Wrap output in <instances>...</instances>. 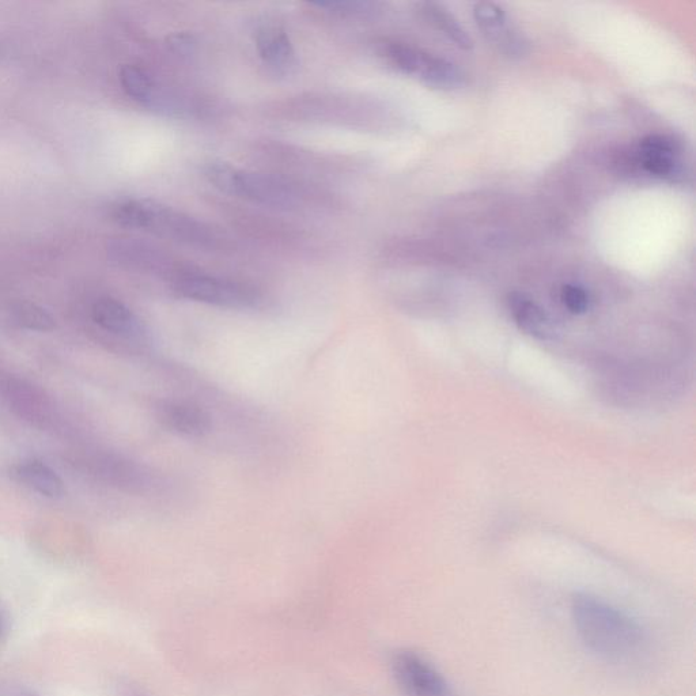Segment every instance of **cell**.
Masks as SVG:
<instances>
[{"label": "cell", "instance_id": "cell-1", "mask_svg": "<svg viewBox=\"0 0 696 696\" xmlns=\"http://www.w3.org/2000/svg\"><path fill=\"white\" fill-rule=\"evenodd\" d=\"M571 615L582 642L608 660L629 658L645 642L642 627L631 616L589 593L574 597Z\"/></svg>", "mask_w": 696, "mask_h": 696}, {"label": "cell", "instance_id": "cell-2", "mask_svg": "<svg viewBox=\"0 0 696 696\" xmlns=\"http://www.w3.org/2000/svg\"><path fill=\"white\" fill-rule=\"evenodd\" d=\"M112 217L124 228L143 230L204 249L221 244L217 232L198 219L150 199H128L115 204Z\"/></svg>", "mask_w": 696, "mask_h": 696}, {"label": "cell", "instance_id": "cell-3", "mask_svg": "<svg viewBox=\"0 0 696 696\" xmlns=\"http://www.w3.org/2000/svg\"><path fill=\"white\" fill-rule=\"evenodd\" d=\"M204 176L223 194L261 206L291 210L301 202L300 192L286 181L270 174L236 168L226 162H211L204 169Z\"/></svg>", "mask_w": 696, "mask_h": 696}, {"label": "cell", "instance_id": "cell-4", "mask_svg": "<svg viewBox=\"0 0 696 696\" xmlns=\"http://www.w3.org/2000/svg\"><path fill=\"white\" fill-rule=\"evenodd\" d=\"M172 289L174 294L184 300L221 306V308H253L260 301L257 290L245 283L187 270L174 276Z\"/></svg>", "mask_w": 696, "mask_h": 696}, {"label": "cell", "instance_id": "cell-5", "mask_svg": "<svg viewBox=\"0 0 696 696\" xmlns=\"http://www.w3.org/2000/svg\"><path fill=\"white\" fill-rule=\"evenodd\" d=\"M385 56L397 70L433 89L453 90L464 83V75L455 64L411 45L388 44Z\"/></svg>", "mask_w": 696, "mask_h": 696}, {"label": "cell", "instance_id": "cell-6", "mask_svg": "<svg viewBox=\"0 0 696 696\" xmlns=\"http://www.w3.org/2000/svg\"><path fill=\"white\" fill-rule=\"evenodd\" d=\"M392 673L406 696H456L445 677L414 652L397 653L392 660Z\"/></svg>", "mask_w": 696, "mask_h": 696}, {"label": "cell", "instance_id": "cell-7", "mask_svg": "<svg viewBox=\"0 0 696 696\" xmlns=\"http://www.w3.org/2000/svg\"><path fill=\"white\" fill-rule=\"evenodd\" d=\"M476 24L484 36L509 58H521L527 54L528 44L524 36L509 25L508 17L501 7L490 2L476 3L474 6Z\"/></svg>", "mask_w": 696, "mask_h": 696}, {"label": "cell", "instance_id": "cell-8", "mask_svg": "<svg viewBox=\"0 0 696 696\" xmlns=\"http://www.w3.org/2000/svg\"><path fill=\"white\" fill-rule=\"evenodd\" d=\"M256 48L261 60L276 74H290L297 66V56L289 34L281 26L267 24L256 32Z\"/></svg>", "mask_w": 696, "mask_h": 696}, {"label": "cell", "instance_id": "cell-9", "mask_svg": "<svg viewBox=\"0 0 696 696\" xmlns=\"http://www.w3.org/2000/svg\"><path fill=\"white\" fill-rule=\"evenodd\" d=\"M638 162L650 176L668 179L679 166V146L668 135H649L638 146Z\"/></svg>", "mask_w": 696, "mask_h": 696}, {"label": "cell", "instance_id": "cell-10", "mask_svg": "<svg viewBox=\"0 0 696 696\" xmlns=\"http://www.w3.org/2000/svg\"><path fill=\"white\" fill-rule=\"evenodd\" d=\"M120 82L124 92L132 100L141 102L146 107L173 111L174 100L168 94L161 92L153 77L138 66H124L120 71Z\"/></svg>", "mask_w": 696, "mask_h": 696}, {"label": "cell", "instance_id": "cell-11", "mask_svg": "<svg viewBox=\"0 0 696 696\" xmlns=\"http://www.w3.org/2000/svg\"><path fill=\"white\" fill-rule=\"evenodd\" d=\"M162 425L187 437H202L211 429L210 416L202 408L183 402H165L158 408Z\"/></svg>", "mask_w": 696, "mask_h": 696}, {"label": "cell", "instance_id": "cell-12", "mask_svg": "<svg viewBox=\"0 0 696 696\" xmlns=\"http://www.w3.org/2000/svg\"><path fill=\"white\" fill-rule=\"evenodd\" d=\"M508 308L514 323L522 332L539 340L554 338L551 319L542 306L521 293H512L508 297Z\"/></svg>", "mask_w": 696, "mask_h": 696}, {"label": "cell", "instance_id": "cell-13", "mask_svg": "<svg viewBox=\"0 0 696 696\" xmlns=\"http://www.w3.org/2000/svg\"><path fill=\"white\" fill-rule=\"evenodd\" d=\"M11 476L28 489L51 499L62 498L64 483L54 469L37 460L24 461L11 469Z\"/></svg>", "mask_w": 696, "mask_h": 696}, {"label": "cell", "instance_id": "cell-14", "mask_svg": "<svg viewBox=\"0 0 696 696\" xmlns=\"http://www.w3.org/2000/svg\"><path fill=\"white\" fill-rule=\"evenodd\" d=\"M93 319L115 334L131 335L139 331V321L132 310L113 298H101L94 304Z\"/></svg>", "mask_w": 696, "mask_h": 696}, {"label": "cell", "instance_id": "cell-15", "mask_svg": "<svg viewBox=\"0 0 696 696\" xmlns=\"http://www.w3.org/2000/svg\"><path fill=\"white\" fill-rule=\"evenodd\" d=\"M421 13L429 21L430 25L440 30L442 34H445L457 47L465 49V51H469V49L474 47V41H472L471 36L465 32L459 21L444 7L437 5V3H422Z\"/></svg>", "mask_w": 696, "mask_h": 696}, {"label": "cell", "instance_id": "cell-16", "mask_svg": "<svg viewBox=\"0 0 696 696\" xmlns=\"http://www.w3.org/2000/svg\"><path fill=\"white\" fill-rule=\"evenodd\" d=\"M14 319L21 327L33 329V331H51L55 328V320L47 310L30 302H22L14 308Z\"/></svg>", "mask_w": 696, "mask_h": 696}, {"label": "cell", "instance_id": "cell-17", "mask_svg": "<svg viewBox=\"0 0 696 696\" xmlns=\"http://www.w3.org/2000/svg\"><path fill=\"white\" fill-rule=\"evenodd\" d=\"M561 301L573 315H584L590 308V297L584 287L578 285H563Z\"/></svg>", "mask_w": 696, "mask_h": 696}, {"label": "cell", "instance_id": "cell-18", "mask_svg": "<svg viewBox=\"0 0 696 696\" xmlns=\"http://www.w3.org/2000/svg\"><path fill=\"white\" fill-rule=\"evenodd\" d=\"M317 9L328 11L338 15H363L373 13L377 9V3L373 2H328L312 3Z\"/></svg>", "mask_w": 696, "mask_h": 696}, {"label": "cell", "instance_id": "cell-19", "mask_svg": "<svg viewBox=\"0 0 696 696\" xmlns=\"http://www.w3.org/2000/svg\"><path fill=\"white\" fill-rule=\"evenodd\" d=\"M194 40L188 34H174L170 37V47L177 52V54H189L194 48Z\"/></svg>", "mask_w": 696, "mask_h": 696}]
</instances>
